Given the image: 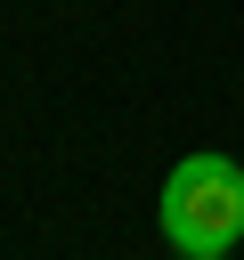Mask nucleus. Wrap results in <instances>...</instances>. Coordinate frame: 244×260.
I'll return each mask as SVG.
<instances>
[{"instance_id": "2", "label": "nucleus", "mask_w": 244, "mask_h": 260, "mask_svg": "<svg viewBox=\"0 0 244 260\" xmlns=\"http://www.w3.org/2000/svg\"><path fill=\"white\" fill-rule=\"evenodd\" d=\"M203 260H228V252H203Z\"/></svg>"}, {"instance_id": "1", "label": "nucleus", "mask_w": 244, "mask_h": 260, "mask_svg": "<svg viewBox=\"0 0 244 260\" xmlns=\"http://www.w3.org/2000/svg\"><path fill=\"white\" fill-rule=\"evenodd\" d=\"M163 236L179 244V260H203V252H228L244 236V171L228 154H187L171 179H163V203H155Z\"/></svg>"}]
</instances>
